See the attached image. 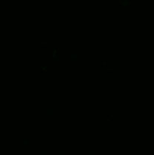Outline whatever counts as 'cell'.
<instances>
[{"instance_id":"3957f363","label":"cell","mask_w":154,"mask_h":155,"mask_svg":"<svg viewBox=\"0 0 154 155\" xmlns=\"http://www.w3.org/2000/svg\"><path fill=\"white\" fill-rule=\"evenodd\" d=\"M77 58H78V56H77V54H71V56H70V58L72 59V60H75V59H77Z\"/></svg>"},{"instance_id":"6da1fadb","label":"cell","mask_w":154,"mask_h":155,"mask_svg":"<svg viewBox=\"0 0 154 155\" xmlns=\"http://www.w3.org/2000/svg\"><path fill=\"white\" fill-rule=\"evenodd\" d=\"M46 112H47V114H48V115H51L53 113H54V111H53V109H51V108L47 109Z\"/></svg>"},{"instance_id":"277c9868","label":"cell","mask_w":154,"mask_h":155,"mask_svg":"<svg viewBox=\"0 0 154 155\" xmlns=\"http://www.w3.org/2000/svg\"><path fill=\"white\" fill-rule=\"evenodd\" d=\"M23 142H24V143H25L26 145H27V144H28L30 142H29V139H24V140H23Z\"/></svg>"},{"instance_id":"7a4b0ae2","label":"cell","mask_w":154,"mask_h":155,"mask_svg":"<svg viewBox=\"0 0 154 155\" xmlns=\"http://www.w3.org/2000/svg\"><path fill=\"white\" fill-rule=\"evenodd\" d=\"M121 3H122V5H128L130 3V2L128 1V0H122Z\"/></svg>"}]
</instances>
